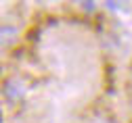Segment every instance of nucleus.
<instances>
[{"mask_svg":"<svg viewBox=\"0 0 132 123\" xmlns=\"http://www.w3.org/2000/svg\"><path fill=\"white\" fill-rule=\"evenodd\" d=\"M15 40H17V27H15V25H9V23L0 25V50L13 46Z\"/></svg>","mask_w":132,"mask_h":123,"instance_id":"obj_2","label":"nucleus"},{"mask_svg":"<svg viewBox=\"0 0 132 123\" xmlns=\"http://www.w3.org/2000/svg\"><path fill=\"white\" fill-rule=\"evenodd\" d=\"M0 92H2V98H4L6 102L17 104V102H21L23 96H25V88H23V83H21L17 77H9V79H4Z\"/></svg>","mask_w":132,"mask_h":123,"instance_id":"obj_1","label":"nucleus"}]
</instances>
